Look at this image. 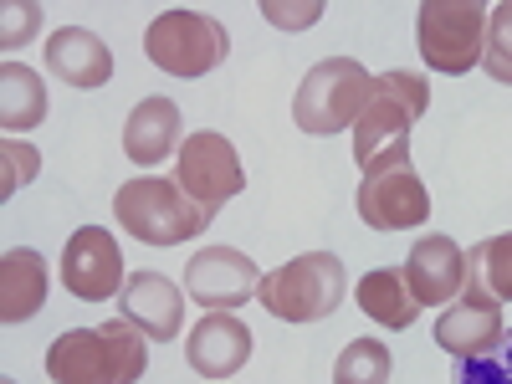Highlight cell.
I'll return each mask as SVG.
<instances>
[{"mask_svg": "<svg viewBox=\"0 0 512 384\" xmlns=\"http://www.w3.org/2000/svg\"><path fill=\"white\" fill-rule=\"evenodd\" d=\"M390 379V344L379 338H354L333 364V384H384Z\"/></svg>", "mask_w": 512, "mask_h": 384, "instance_id": "obj_22", "label": "cell"}, {"mask_svg": "<svg viewBox=\"0 0 512 384\" xmlns=\"http://www.w3.org/2000/svg\"><path fill=\"white\" fill-rule=\"evenodd\" d=\"M369 93H374V77L364 72V62L323 57L318 67H308L303 82H297L292 118L303 134H344L349 123H359Z\"/></svg>", "mask_w": 512, "mask_h": 384, "instance_id": "obj_4", "label": "cell"}, {"mask_svg": "<svg viewBox=\"0 0 512 384\" xmlns=\"http://www.w3.org/2000/svg\"><path fill=\"white\" fill-rule=\"evenodd\" d=\"M405 282L415 292L420 308L431 303H456L461 287H466V251L451 241V236H420L405 256Z\"/></svg>", "mask_w": 512, "mask_h": 384, "instance_id": "obj_13", "label": "cell"}, {"mask_svg": "<svg viewBox=\"0 0 512 384\" xmlns=\"http://www.w3.org/2000/svg\"><path fill=\"white\" fill-rule=\"evenodd\" d=\"M149 364V333L128 318L103 328H67L47 349V374L57 384H139Z\"/></svg>", "mask_w": 512, "mask_h": 384, "instance_id": "obj_1", "label": "cell"}, {"mask_svg": "<svg viewBox=\"0 0 512 384\" xmlns=\"http://www.w3.org/2000/svg\"><path fill=\"white\" fill-rule=\"evenodd\" d=\"M144 52L169 77H205L216 72L231 52V36L216 16L205 11H164L144 31Z\"/></svg>", "mask_w": 512, "mask_h": 384, "instance_id": "obj_8", "label": "cell"}, {"mask_svg": "<svg viewBox=\"0 0 512 384\" xmlns=\"http://www.w3.org/2000/svg\"><path fill=\"white\" fill-rule=\"evenodd\" d=\"M359 216L374 231H410L420 221H431V190H425L420 175L410 169V144H395V149H384L379 159L364 164Z\"/></svg>", "mask_w": 512, "mask_h": 384, "instance_id": "obj_6", "label": "cell"}, {"mask_svg": "<svg viewBox=\"0 0 512 384\" xmlns=\"http://www.w3.org/2000/svg\"><path fill=\"white\" fill-rule=\"evenodd\" d=\"M344 292H349V277H344V262L333 251L297 256V262L267 272L262 287H256L262 308L282 323H323L328 313H338Z\"/></svg>", "mask_w": 512, "mask_h": 384, "instance_id": "obj_3", "label": "cell"}, {"mask_svg": "<svg viewBox=\"0 0 512 384\" xmlns=\"http://www.w3.org/2000/svg\"><path fill=\"white\" fill-rule=\"evenodd\" d=\"M425 108H431V88H425L420 72H384L374 77V93L354 123V159L359 169L369 159H379L384 149L395 144H410V128L415 118H425Z\"/></svg>", "mask_w": 512, "mask_h": 384, "instance_id": "obj_7", "label": "cell"}, {"mask_svg": "<svg viewBox=\"0 0 512 384\" xmlns=\"http://www.w3.org/2000/svg\"><path fill=\"white\" fill-rule=\"evenodd\" d=\"M487 6L477 0H425L415 11V36H420V57L431 72L461 77L482 67L487 52Z\"/></svg>", "mask_w": 512, "mask_h": 384, "instance_id": "obj_5", "label": "cell"}, {"mask_svg": "<svg viewBox=\"0 0 512 384\" xmlns=\"http://www.w3.org/2000/svg\"><path fill=\"white\" fill-rule=\"evenodd\" d=\"M41 118H47V88H41V77L21 62H6L0 67V123L11 134H26Z\"/></svg>", "mask_w": 512, "mask_h": 384, "instance_id": "obj_20", "label": "cell"}, {"mask_svg": "<svg viewBox=\"0 0 512 384\" xmlns=\"http://www.w3.org/2000/svg\"><path fill=\"white\" fill-rule=\"evenodd\" d=\"M359 308H364L374 323H384V328H410V323L420 318V303H415L405 272H390V267L359 277Z\"/></svg>", "mask_w": 512, "mask_h": 384, "instance_id": "obj_19", "label": "cell"}, {"mask_svg": "<svg viewBox=\"0 0 512 384\" xmlns=\"http://www.w3.org/2000/svg\"><path fill=\"white\" fill-rule=\"evenodd\" d=\"M123 318L149 333V344H169L185 328V292L169 282L164 272H134L118 292Z\"/></svg>", "mask_w": 512, "mask_h": 384, "instance_id": "obj_12", "label": "cell"}, {"mask_svg": "<svg viewBox=\"0 0 512 384\" xmlns=\"http://www.w3.org/2000/svg\"><path fill=\"white\" fill-rule=\"evenodd\" d=\"M0 16H6V31H0V47L6 52H16L21 41H31L36 26H41V6H6Z\"/></svg>", "mask_w": 512, "mask_h": 384, "instance_id": "obj_27", "label": "cell"}, {"mask_svg": "<svg viewBox=\"0 0 512 384\" xmlns=\"http://www.w3.org/2000/svg\"><path fill=\"white\" fill-rule=\"evenodd\" d=\"M185 359L200 379H231L246 359H251V328L236 313H205L190 328Z\"/></svg>", "mask_w": 512, "mask_h": 384, "instance_id": "obj_15", "label": "cell"}, {"mask_svg": "<svg viewBox=\"0 0 512 384\" xmlns=\"http://www.w3.org/2000/svg\"><path fill=\"white\" fill-rule=\"evenodd\" d=\"M262 16L272 21V26H282V31H303V26H313L318 16H323V0H297V6H282V0H262Z\"/></svg>", "mask_w": 512, "mask_h": 384, "instance_id": "obj_26", "label": "cell"}, {"mask_svg": "<svg viewBox=\"0 0 512 384\" xmlns=\"http://www.w3.org/2000/svg\"><path fill=\"white\" fill-rule=\"evenodd\" d=\"M451 384H512V333H502L487 354L456 359V379Z\"/></svg>", "mask_w": 512, "mask_h": 384, "instance_id": "obj_23", "label": "cell"}, {"mask_svg": "<svg viewBox=\"0 0 512 384\" xmlns=\"http://www.w3.org/2000/svg\"><path fill=\"white\" fill-rule=\"evenodd\" d=\"M502 333H507V328H502V303H492L487 292H472V287H461V297L436 318V344H441L451 359L487 354Z\"/></svg>", "mask_w": 512, "mask_h": 384, "instance_id": "obj_14", "label": "cell"}, {"mask_svg": "<svg viewBox=\"0 0 512 384\" xmlns=\"http://www.w3.org/2000/svg\"><path fill=\"white\" fill-rule=\"evenodd\" d=\"M466 287L487 292L492 303H512V231L472 246V256H466Z\"/></svg>", "mask_w": 512, "mask_h": 384, "instance_id": "obj_21", "label": "cell"}, {"mask_svg": "<svg viewBox=\"0 0 512 384\" xmlns=\"http://www.w3.org/2000/svg\"><path fill=\"white\" fill-rule=\"evenodd\" d=\"M175 180H180V190H185L195 205L210 210V216H216L231 195H241V185H246L231 139H221L216 128H200V134L185 139V149H180V175H175Z\"/></svg>", "mask_w": 512, "mask_h": 384, "instance_id": "obj_9", "label": "cell"}, {"mask_svg": "<svg viewBox=\"0 0 512 384\" xmlns=\"http://www.w3.org/2000/svg\"><path fill=\"white\" fill-rule=\"evenodd\" d=\"M482 67H487V77H497V82H507V88H512V0H502V6L487 16Z\"/></svg>", "mask_w": 512, "mask_h": 384, "instance_id": "obj_24", "label": "cell"}, {"mask_svg": "<svg viewBox=\"0 0 512 384\" xmlns=\"http://www.w3.org/2000/svg\"><path fill=\"white\" fill-rule=\"evenodd\" d=\"M123 256L118 241L103 226H82L72 231L67 251H62V287L82 303H108L113 292H123Z\"/></svg>", "mask_w": 512, "mask_h": 384, "instance_id": "obj_11", "label": "cell"}, {"mask_svg": "<svg viewBox=\"0 0 512 384\" xmlns=\"http://www.w3.org/2000/svg\"><path fill=\"white\" fill-rule=\"evenodd\" d=\"M113 216H118V226L128 236L144 241V246H180V241L200 236L210 221H216L205 205H195L180 190V180H159V175H139V180L118 185Z\"/></svg>", "mask_w": 512, "mask_h": 384, "instance_id": "obj_2", "label": "cell"}, {"mask_svg": "<svg viewBox=\"0 0 512 384\" xmlns=\"http://www.w3.org/2000/svg\"><path fill=\"white\" fill-rule=\"evenodd\" d=\"M175 139H180V108H175V98H159V93H149L123 123V154L139 169L164 164L175 154Z\"/></svg>", "mask_w": 512, "mask_h": 384, "instance_id": "obj_16", "label": "cell"}, {"mask_svg": "<svg viewBox=\"0 0 512 384\" xmlns=\"http://www.w3.org/2000/svg\"><path fill=\"white\" fill-rule=\"evenodd\" d=\"M256 287H262V272H256L251 256L231 251V246H205L195 262L185 267V297L210 313H231L241 303H251Z\"/></svg>", "mask_w": 512, "mask_h": 384, "instance_id": "obj_10", "label": "cell"}, {"mask_svg": "<svg viewBox=\"0 0 512 384\" xmlns=\"http://www.w3.org/2000/svg\"><path fill=\"white\" fill-rule=\"evenodd\" d=\"M47 303V256L16 246L0 256V318L6 323H26Z\"/></svg>", "mask_w": 512, "mask_h": 384, "instance_id": "obj_18", "label": "cell"}, {"mask_svg": "<svg viewBox=\"0 0 512 384\" xmlns=\"http://www.w3.org/2000/svg\"><path fill=\"white\" fill-rule=\"evenodd\" d=\"M0 384H16V379H0Z\"/></svg>", "mask_w": 512, "mask_h": 384, "instance_id": "obj_28", "label": "cell"}, {"mask_svg": "<svg viewBox=\"0 0 512 384\" xmlns=\"http://www.w3.org/2000/svg\"><path fill=\"white\" fill-rule=\"evenodd\" d=\"M47 67L72 82V88H103L113 77V52L108 41L93 36L88 26H62L52 41H47Z\"/></svg>", "mask_w": 512, "mask_h": 384, "instance_id": "obj_17", "label": "cell"}, {"mask_svg": "<svg viewBox=\"0 0 512 384\" xmlns=\"http://www.w3.org/2000/svg\"><path fill=\"white\" fill-rule=\"evenodd\" d=\"M36 169H41V154L31 144H21V139H6L0 144V195L11 200L21 185L36 180Z\"/></svg>", "mask_w": 512, "mask_h": 384, "instance_id": "obj_25", "label": "cell"}]
</instances>
